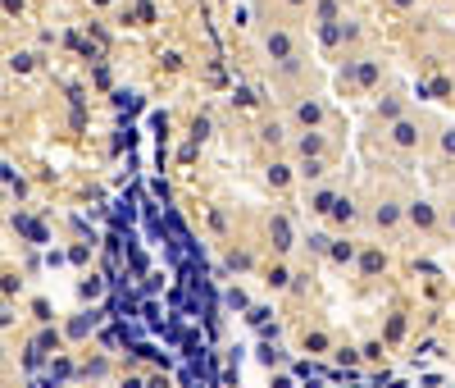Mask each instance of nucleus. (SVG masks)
<instances>
[{
  "mask_svg": "<svg viewBox=\"0 0 455 388\" xmlns=\"http://www.w3.org/2000/svg\"><path fill=\"white\" fill-rule=\"evenodd\" d=\"M287 5H301V0H287Z\"/></svg>",
  "mask_w": 455,
  "mask_h": 388,
  "instance_id": "obj_11",
  "label": "nucleus"
},
{
  "mask_svg": "<svg viewBox=\"0 0 455 388\" xmlns=\"http://www.w3.org/2000/svg\"><path fill=\"white\" fill-rule=\"evenodd\" d=\"M301 174H305V178H319V174H324V165H319V160H305Z\"/></svg>",
  "mask_w": 455,
  "mask_h": 388,
  "instance_id": "obj_6",
  "label": "nucleus"
},
{
  "mask_svg": "<svg viewBox=\"0 0 455 388\" xmlns=\"http://www.w3.org/2000/svg\"><path fill=\"white\" fill-rule=\"evenodd\" d=\"M396 5H401V10H405V5H410V0H396Z\"/></svg>",
  "mask_w": 455,
  "mask_h": 388,
  "instance_id": "obj_10",
  "label": "nucleus"
},
{
  "mask_svg": "<svg viewBox=\"0 0 455 388\" xmlns=\"http://www.w3.org/2000/svg\"><path fill=\"white\" fill-rule=\"evenodd\" d=\"M264 46H269L273 60H292V37H287V33H269V42H264Z\"/></svg>",
  "mask_w": 455,
  "mask_h": 388,
  "instance_id": "obj_3",
  "label": "nucleus"
},
{
  "mask_svg": "<svg viewBox=\"0 0 455 388\" xmlns=\"http://www.w3.org/2000/svg\"><path fill=\"white\" fill-rule=\"evenodd\" d=\"M410 220H414V224H433V211H423V206H414V211H410Z\"/></svg>",
  "mask_w": 455,
  "mask_h": 388,
  "instance_id": "obj_7",
  "label": "nucleus"
},
{
  "mask_svg": "<svg viewBox=\"0 0 455 388\" xmlns=\"http://www.w3.org/2000/svg\"><path fill=\"white\" fill-rule=\"evenodd\" d=\"M391 142L401 146V151H414V146H419V123H414V119H396V123H391Z\"/></svg>",
  "mask_w": 455,
  "mask_h": 388,
  "instance_id": "obj_1",
  "label": "nucleus"
},
{
  "mask_svg": "<svg viewBox=\"0 0 455 388\" xmlns=\"http://www.w3.org/2000/svg\"><path fill=\"white\" fill-rule=\"evenodd\" d=\"M296 123L315 133L319 123H324V105H319V100H301V105H296Z\"/></svg>",
  "mask_w": 455,
  "mask_h": 388,
  "instance_id": "obj_2",
  "label": "nucleus"
},
{
  "mask_svg": "<svg viewBox=\"0 0 455 388\" xmlns=\"http://www.w3.org/2000/svg\"><path fill=\"white\" fill-rule=\"evenodd\" d=\"M301 155H305V160H319V155H324V137H319V133H305L301 137Z\"/></svg>",
  "mask_w": 455,
  "mask_h": 388,
  "instance_id": "obj_4",
  "label": "nucleus"
},
{
  "mask_svg": "<svg viewBox=\"0 0 455 388\" xmlns=\"http://www.w3.org/2000/svg\"><path fill=\"white\" fill-rule=\"evenodd\" d=\"M442 151H446V155H455V133H446V142H442Z\"/></svg>",
  "mask_w": 455,
  "mask_h": 388,
  "instance_id": "obj_9",
  "label": "nucleus"
},
{
  "mask_svg": "<svg viewBox=\"0 0 455 388\" xmlns=\"http://www.w3.org/2000/svg\"><path fill=\"white\" fill-rule=\"evenodd\" d=\"M373 220H378V224H382V229H391V224L401 220V211H396V201H382L378 211H373Z\"/></svg>",
  "mask_w": 455,
  "mask_h": 388,
  "instance_id": "obj_5",
  "label": "nucleus"
},
{
  "mask_svg": "<svg viewBox=\"0 0 455 388\" xmlns=\"http://www.w3.org/2000/svg\"><path fill=\"white\" fill-rule=\"evenodd\" d=\"M333 215H337V220H355V211H351V201H337V211H333Z\"/></svg>",
  "mask_w": 455,
  "mask_h": 388,
  "instance_id": "obj_8",
  "label": "nucleus"
}]
</instances>
